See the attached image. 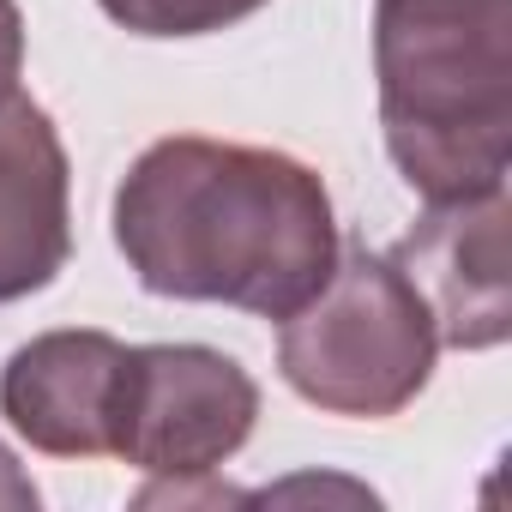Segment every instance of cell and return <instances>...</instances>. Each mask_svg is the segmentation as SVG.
Returning a JSON list of instances; mask_svg holds the SVG:
<instances>
[{
    "label": "cell",
    "mask_w": 512,
    "mask_h": 512,
    "mask_svg": "<svg viewBox=\"0 0 512 512\" xmlns=\"http://www.w3.org/2000/svg\"><path fill=\"white\" fill-rule=\"evenodd\" d=\"M115 247L169 302L296 314L338 266V217L320 169L272 145L205 133L157 139L115 187Z\"/></svg>",
    "instance_id": "6da1fadb"
},
{
    "label": "cell",
    "mask_w": 512,
    "mask_h": 512,
    "mask_svg": "<svg viewBox=\"0 0 512 512\" xmlns=\"http://www.w3.org/2000/svg\"><path fill=\"white\" fill-rule=\"evenodd\" d=\"M380 133L428 199L506 187L512 157V0H380Z\"/></svg>",
    "instance_id": "7a4b0ae2"
},
{
    "label": "cell",
    "mask_w": 512,
    "mask_h": 512,
    "mask_svg": "<svg viewBox=\"0 0 512 512\" xmlns=\"http://www.w3.org/2000/svg\"><path fill=\"white\" fill-rule=\"evenodd\" d=\"M434 356L440 332L392 253H338L332 278L278 332L284 386L326 416L362 422L410 410L434 380Z\"/></svg>",
    "instance_id": "3957f363"
},
{
    "label": "cell",
    "mask_w": 512,
    "mask_h": 512,
    "mask_svg": "<svg viewBox=\"0 0 512 512\" xmlns=\"http://www.w3.org/2000/svg\"><path fill=\"white\" fill-rule=\"evenodd\" d=\"M260 422L253 374L205 344H139L127 350L115 458L145 470L151 482H199L217 476Z\"/></svg>",
    "instance_id": "277c9868"
},
{
    "label": "cell",
    "mask_w": 512,
    "mask_h": 512,
    "mask_svg": "<svg viewBox=\"0 0 512 512\" xmlns=\"http://www.w3.org/2000/svg\"><path fill=\"white\" fill-rule=\"evenodd\" d=\"M506 187L440 199L398 241V272L416 284L440 344L494 350L512 332V272H506Z\"/></svg>",
    "instance_id": "5b68a950"
},
{
    "label": "cell",
    "mask_w": 512,
    "mask_h": 512,
    "mask_svg": "<svg viewBox=\"0 0 512 512\" xmlns=\"http://www.w3.org/2000/svg\"><path fill=\"white\" fill-rule=\"evenodd\" d=\"M127 344L109 332H43L0 368V416L49 458H115Z\"/></svg>",
    "instance_id": "8992f818"
},
{
    "label": "cell",
    "mask_w": 512,
    "mask_h": 512,
    "mask_svg": "<svg viewBox=\"0 0 512 512\" xmlns=\"http://www.w3.org/2000/svg\"><path fill=\"white\" fill-rule=\"evenodd\" d=\"M73 260V169L55 115L31 97L0 103V308L49 290Z\"/></svg>",
    "instance_id": "52a82bcc"
},
{
    "label": "cell",
    "mask_w": 512,
    "mask_h": 512,
    "mask_svg": "<svg viewBox=\"0 0 512 512\" xmlns=\"http://www.w3.org/2000/svg\"><path fill=\"white\" fill-rule=\"evenodd\" d=\"M97 7L133 37H211L253 19L266 0H97Z\"/></svg>",
    "instance_id": "ba28073f"
},
{
    "label": "cell",
    "mask_w": 512,
    "mask_h": 512,
    "mask_svg": "<svg viewBox=\"0 0 512 512\" xmlns=\"http://www.w3.org/2000/svg\"><path fill=\"white\" fill-rule=\"evenodd\" d=\"M19 73H25V13L19 0H0V103L19 91Z\"/></svg>",
    "instance_id": "9c48e42d"
},
{
    "label": "cell",
    "mask_w": 512,
    "mask_h": 512,
    "mask_svg": "<svg viewBox=\"0 0 512 512\" xmlns=\"http://www.w3.org/2000/svg\"><path fill=\"white\" fill-rule=\"evenodd\" d=\"M0 506H19V512H31L37 506V482L19 470V458L0 446Z\"/></svg>",
    "instance_id": "30bf717a"
}]
</instances>
